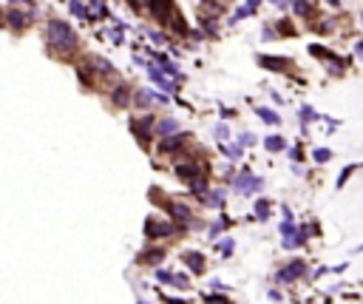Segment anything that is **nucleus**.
<instances>
[{
	"instance_id": "obj_19",
	"label": "nucleus",
	"mask_w": 363,
	"mask_h": 304,
	"mask_svg": "<svg viewBox=\"0 0 363 304\" xmlns=\"http://www.w3.org/2000/svg\"><path fill=\"white\" fill-rule=\"evenodd\" d=\"M134 102L139 105V108H147V105L156 102V94H150L147 88H139V91H134Z\"/></svg>"
},
{
	"instance_id": "obj_14",
	"label": "nucleus",
	"mask_w": 363,
	"mask_h": 304,
	"mask_svg": "<svg viewBox=\"0 0 363 304\" xmlns=\"http://www.w3.org/2000/svg\"><path fill=\"white\" fill-rule=\"evenodd\" d=\"M165 26H168L170 32L173 34H182V37H184V34H187V23H184V17H182L179 14V9L173 11V14H170L168 17V23H165Z\"/></svg>"
},
{
	"instance_id": "obj_43",
	"label": "nucleus",
	"mask_w": 363,
	"mask_h": 304,
	"mask_svg": "<svg viewBox=\"0 0 363 304\" xmlns=\"http://www.w3.org/2000/svg\"><path fill=\"white\" fill-rule=\"evenodd\" d=\"M278 29H281L284 34H295V29H292V23H290V20H281V23H278Z\"/></svg>"
},
{
	"instance_id": "obj_51",
	"label": "nucleus",
	"mask_w": 363,
	"mask_h": 304,
	"mask_svg": "<svg viewBox=\"0 0 363 304\" xmlns=\"http://www.w3.org/2000/svg\"><path fill=\"white\" fill-rule=\"evenodd\" d=\"M361 20H363V14H361Z\"/></svg>"
},
{
	"instance_id": "obj_28",
	"label": "nucleus",
	"mask_w": 363,
	"mask_h": 304,
	"mask_svg": "<svg viewBox=\"0 0 363 304\" xmlns=\"http://www.w3.org/2000/svg\"><path fill=\"white\" fill-rule=\"evenodd\" d=\"M255 219H270V202H267V199H258V202H255Z\"/></svg>"
},
{
	"instance_id": "obj_2",
	"label": "nucleus",
	"mask_w": 363,
	"mask_h": 304,
	"mask_svg": "<svg viewBox=\"0 0 363 304\" xmlns=\"http://www.w3.org/2000/svg\"><path fill=\"white\" fill-rule=\"evenodd\" d=\"M309 54H312V57H321V60L327 63V71L332 74V77H340V74H343V60H340L338 54H332L329 48L312 43V45H309Z\"/></svg>"
},
{
	"instance_id": "obj_31",
	"label": "nucleus",
	"mask_w": 363,
	"mask_h": 304,
	"mask_svg": "<svg viewBox=\"0 0 363 304\" xmlns=\"http://www.w3.org/2000/svg\"><path fill=\"white\" fill-rule=\"evenodd\" d=\"M312 120H318V114L312 111L309 105H301V123H304V125H309Z\"/></svg>"
},
{
	"instance_id": "obj_16",
	"label": "nucleus",
	"mask_w": 363,
	"mask_h": 304,
	"mask_svg": "<svg viewBox=\"0 0 363 304\" xmlns=\"http://www.w3.org/2000/svg\"><path fill=\"white\" fill-rule=\"evenodd\" d=\"M162 259H165V250H162V248H150V250H145V253H139V259H136V261H142V264H159Z\"/></svg>"
},
{
	"instance_id": "obj_15",
	"label": "nucleus",
	"mask_w": 363,
	"mask_h": 304,
	"mask_svg": "<svg viewBox=\"0 0 363 304\" xmlns=\"http://www.w3.org/2000/svg\"><path fill=\"white\" fill-rule=\"evenodd\" d=\"M182 145H184V139L182 136H165L162 142H159V154H173V151H182Z\"/></svg>"
},
{
	"instance_id": "obj_49",
	"label": "nucleus",
	"mask_w": 363,
	"mask_h": 304,
	"mask_svg": "<svg viewBox=\"0 0 363 304\" xmlns=\"http://www.w3.org/2000/svg\"><path fill=\"white\" fill-rule=\"evenodd\" d=\"M327 3H329V6H338V0H327Z\"/></svg>"
},
{
	"instance_id": "obj_35",
	"label": "nucleus",
	"mask_w": 363,
	"mask_h": 304,
	"mask_svg": "<svg viewBox=\"0 0 363 304\" xmlns=\"http://www.w3.org/2000/svg\"><path fill=\"white\" fill-rule=\"evenodd\" d=\"M170 284H173V287H179V290H184V287H187V276H179V273H173V279H170Z\"/></svg>"
},
{
	"instance_id": "obj_3",
	"label": "nucleus",
	"mask_w": 363,
	"mask_h": 304,
	"mask_svg": "<svg viewBox=\"0 0 363 304\" xmlns=\"http://www.w3.org/2000/svg\"><path fill=\"white\" fill-rule=\"evenodd\" d=\"M179 230V225H173V222H159L156 216H147L145 222V236L147 239H168L173 236Z\"/></svg>"
},
{
	"instance_id": "obj_44",
	"label": "nucleus",
	"mask_w": 363,
	"mask_h": 304,
	"mask_svg": "<svg viewBox=\"0 0 363 304\" xmlns=\"http://www.w3.org/2000/svg\"><path fill=\"white\" fill-rule=\"evenodd\" d=\"M216 136H218V139H224L227 134H230V131H227V125H216V131H213Z\"/></svg>"
},
{
	"instance_id": "obj_47",
	"label": "nucleus",
	"mask_w": 363,
	"mask_h": 304,
	"mask_svg": "<svg viewBox=\"0 0 363 304\" xmlns=\"http://www.w3.org/2000/svg\"><path fill=\"white\" fill-rule=\"evenodd\" d=\"M9 3H23V6H32V0H9Z\"/></svg>"
},
{
	"instance_id": "obj_48",
	"label": "nucleus",
	"mask_w": 363,
	"mask_h": 304,
	"mask_svg": "<svg viewBox=\"0 0 363 304\" xmlns=\"http://www.w3.org/2000/svg\"><path fill=\"white\" fill-rule=\"evenodd\" d=\"M162 302H168V304H184V302H179V299H162Z\"/></svg>"
},
{
	"instance_id": "obj_32",
	"label": "nucleus",
	"mask_w": 363,
	"mask_h": 304,
	"mask_svg": "<svg viewBox=\"0 0 363 304\" xmlns=\"http://www.w3.org/2000/svg\"><path fill=\"white\" fill-rule=\"evenodd\" d=\"M241 148H244V145L238 142V145H221V151H224L230 159H238V157H241Z\"/></svg>"
},
{
	"instance_id": "obj_23",
	"label": "nucleus",
	"mask_w": 363,
	"mask_h": 304,
	"mask_svg": "<svg viewBox=\"0 0 363 304\" xmlns=\"http://www.w3.org/2000/svg\"><path fill=\"white\" fill-rule=\"evenodd\" d=\"M202 202L210 205V208H218V205L224 202V191H207V193L202 196Z\"/></svg>"
},
{
	"instance_id": "obj_8",
	"label": "nucleus",
	"mask_w": 363,
	"mask_h": 304,
	"mask_svg": "<svg viewBox=\"0 0 363 304\" xmlns=\"http://www.w3.org/2000/svg\"><path fill=\"white\" fill-rule=\"evenodd\" d=\"M224 14V6L218 3V0H202V9H199V17L202 20H216V17H221Z\"/></svg>"
},
{
	"instance_id": "obj_6",
	"label": "nucleus",
	"mask_w": 363,
	"mask_h": 304,
	"mask_svg": "<svg viewBox=\"0 0 363 304\" xmlns=\"http://www.w3.org/2000/svg\"><path fill=\"white\" fill-rule=\"evenodd\" d=\"M306 273V264L301 259H292L287 267H281V270L275 273V282L278 284H290V282H295V279H301Z\"/></svg>"
},
{
	"instance_id": "obj_10",
	"label": "nucleus",
	"mask_w": 363,
	"mask_h": 304,
	"mask_svg": "<svg viewBox=\"0 0 363 304\" xmlns=\"http://www.w3.org/2000/svg\"><path fill=\"white\" fill-rule=\"evenodd\" d=\"M258 66L270 68V71H290L292 60H287V57H258Z\"/></svg>"
},
{
	"instance_id": "obj_27",
	"label": "nucleus",
	"mask_w": 363,
	"mask_h": 304,
	"mask_svg": "<svg viewBox=\"0 0 363 304\" xmlns=\"http://www.w3.org/2000/svg\"><path fill=\"white\" fill-rule=\"evenodd\" d=\"M216 248H218V253H221V256H233V250H236V242L227 236V239H221V242H218Z\"/></svg>"
},
{
	"instance_id": "obj_42",
	"label": "nucleus",
	"mask_w": 363,
	"mask_h": 304,
	"mask_svg": "<svg viewBox=\"0 0 363 304\" xmlns=\"http://www.w3.org/2000/svg\"><path fill=\"white\" fill-rule=\"evenodd\" d=\"M204 302H207V304H230L224 296H204Z\"/></svg>"
},
{
	"instance_id": "obj_37",
	"label": "nucleus",
	"mask_w": 363,
	"mask_h": 304,
	"mask_svg": "<svg viewBox=\"0 0 363 304\" xmlns=\"http://www.w3.org/2000/svg\"><path fill=\"white\" fill-rule=\"evenodd\" d=\"M261 185H264V179H261V176H253V179H250V185H247V193H244V196H250V193H255L261 188Z\"/></svg>"
},
{
	"instance_id": "obj_38",
	"label": "nucleus",
	"mask_w": 363,
	"mask_h": 304,
	"mask_svg": "<svg viewBox=\"0 0 363 304\" xmlns=\"http://www.w3.org/2000/svg\"><path fill=\"white\" fill-rule=\"evenodd\" d=\"M238 142H241L244 148H247V145H255V134H253V131H244V134L238 136Z\"/></svg>"
},
{
	"instance_id": "obj_36",
	"label": "nucleus",
	"mask_w": 363,
	"mask_h": 304,
	"mask_svg": "<svg viewBox=\"0 0 363 304\" xmlns=\"http://www.w3.org/2000/svg\"><path fill=\"white\" fill-rule=\"evenodd\" d=\"M315 159L318 162H329V159H332V151H329V148H315Z\"/></svg>"
},
{
	"instance_id": "obj_30",
	"label": "nucleus",
	"mask_w": 363,
	"mask_h": 304,
	"mask_svg": "<svg viewBox=\"0 0 363 304\" xmlns=\"http://www.w3.org/2000/svg\"><path fill=\"white\" fill-rule=\"evenodd\" d=\"M335 26H338V20H321L315 26V32H321V34H329V32H335Z\"/></svg>"
},
{
	"instance_id": "obj_34",
	"label": "nucleus",
	"mask_w": 363,
	"mask_h": 304,
	"mask_svg": "<svg viewBox=\"0 0 363 304\" xmlns=\"http://www.w3.org/2000/svg\"><path fill=\"white\" fill-rule=\"evenodd\" d=\"M355 168H358V165H346V168H343V174L338 176V188H343V185L349 182V176L355 174Z\"/></svg>"
},
{
	"instance_id": "obj_5",
	"label": "nucleus",
	"mask_w": 363,
	"mask_h": 304,
	"mask_svg": "<svg viewBox=\"0 0 363 304\" xmlns=\"http://www.w3.org/2000/svg\"><path fill=\"white\" fill-rule=\"evenodd\" d=\"M131 131L136 134V139L142 142V148L150 145V131H156V120L153 117H139L131 123Z\"/></svg>"
},
{
	"instance_id": "obj_13",
	"label": "nucleus",
	"mask_w": 363,
	"mask_h": 304,
	"mask_svg": "<svg viewBox=\"0 0 363 304\" xmlns=\"http://www.w3.org/2000/svg\"><path fill=\"white\" fill-rule=\"evenodd\" d=\"M182 261H184V264H187L196 276H199V273H204V256H202V253L187 250V253H182Z\"/></svg>"
},
{
	"instance_id": "obj_50",
	"label": "nucleus",
	"mask_w": 363,
	"mask_h": 304,
	"mask_svg": "<svg viewBox=\"0 0 363 304\" xmlns=\"http://www.w3.org/2000/svg\"><path fill=\"white\" fill-rule=\"evenodd\" d=\"M136 304H147V302H136Z\"/></svg>"
},
{
	"instance_id": "obj_18",
	"label": "nucleus",
	"mask_w": 363,
	"mask_h": 304,
	"mask_svg": "<svg viewBox=\"0 0 363 304\" xmlns=\"http://www.w3.org/2000/svg\"><path fill=\"white\" fill-rule=\"evenodd\" d=\"M176 131H179V123H176V120H170V117H168V120H159V123H156V134H159V136H173Z\"/></svg>"
},
{
	"instance_id": "obj_1",
	"label": "nucleus",
	"mask_w": 363,
	"mask_h": 304,
	"mask_svg": "<svg viewBox=\"0 0 363 304\" xmlns=\"http://www.w3.org/2000/svg\"><path fill=\"white\" fill-rule=\"evenodd\" d=\"M45 43L54 54H71L77 48V34L63 20H48L45 26Z\"/></svg>"
},
{
	"instance_id": "obj_17",
	"label": "nucleus",
	"mask_w": 363,
	"mask_h": 304,
	"mask_svg": "<svg viewBox=\"0 0 363 304\" xmlns=\"http://www.w3.org/2000/svg\"><path fill=\"white\" fill-rule=\"evenodd\" d=\"M255 9H258V0H247V3H241V9L233 14V20H230V26L238 20H244V17H250V14H255Z\"/></svg>"
},
{
	"instance_id": "obj_46",
	"label": "nucleus",
	"mask_w": 363,
	"mask_h": 304,
	"mask_svg": "<svg viewBox=\"0 0 363 304\" xmlns=\"http://www.w3.org/2000/svg\"><path fill=\"white\" fill-rule=\"evenodd\" d=\"M355 54H358V57H361V60H363V40H361V43H358V45H355Z\"/></svg>"
},
{
	"instance_id": "obj_22",
	"label": "nucleus",
	"mask_w": 363,
	"mask_h": 304,
	"mask_svg": "<svg viewBox=\"0 0 363 304\" xmlns=\"http://www.w3.org/2000/svg\"><path fill=\"white\" fill-rule=\"evenodd\" d=\"M255 114L261 117V123H270V125H278V123H281V114L272 111V108H264V105H261V108H255Z\"/></svg>"
},
{
	"instance_id": "obj_9",
	"label": "nucleus",
	"mask_w": 363,
	"mask_h": 304,
	"mask_svg": "<svg viewBox=\"0 0 363 304\" xmlns=\"http://www.w3.org/2000/svg\"><path fill=\"white\" fill-rule=\"evenodd\" d=\"M162 71H165L162 66H156V63H147V77L153 80V83H156L162 91H173V83H170V80L162 74Z\"/></svg>"
},
{
	"instance_id": "obj_39",
	"label": "nucleus",
	"mask_w": 363,
	"mask_h": 304,
	"mask_svg": "<svg viewBox=\"0 0 363 304\" xmlns=\"http://www.w3.org/2000/svg\"><path fill=\"white\" fill-rule=\"evenodd\" d=\"M224 225H227V222H224V216H221V219H218V222H216V225L210 227V233H207V236H210V239H216L218 233H221V227H224Z\"/></svg>"
},
{
	"instance_id": "obj_45",
	"label": "nucleus",
	"mask_w": 363,
	"mask_h": 304,
	"mask_svg": "<svg viewBox=\"0 0 363 304\" xmlns=\"http://www.w3.org/2000/svg\"><path fill=\"white\" fill-rule=\"evenodd\" d=\"M270 302H281V293H278V290H270Z\"/></svg>"
},
{
	"instance_id": "obj_7",
	"label": "nucleus",
	"mask_w": 363,
	"mask_h": 304,
	"mask_svg": "<svg viewBox=\"0 0 363 304\" xmlns=\"http://www.w3.org/2000/svg\"><path fill=\"white\" fill-rule=\"evenodd\" d=\"M147 6H150V14H153L162 26H165V23H168V17L176 11V6H173L170 0H147Z\"/></svg>"
},
{
	"instance_id": "obj_41",
	"label": "nucleus",
	"mask_w": 363,
	"mask_h": 304,
	"mask_svg": "<svg viewBox=\"0 0 363 304\" xmlns=\"http://www.w3.org/2000/svg\"><path fill=\"white\" fill-rule=\"evenodd\" d=\"M108 37H111L113 43H122V26H116V29H111V32H108Z\"/></svg>"
},
{
	"instance_id": "obj_25",
	"label": "nucleus",
	"mask_w": 363,
	"mask_h": 304,
	"mask_svg": "<svg viewBox=\"0 0 363 304\" xmlns=\"http://www.w3.org/2000/svg\"><path fill=\"white\" fill-rule=\"evenodd\" d=\"M292 9H295V14H301V17H312V3H309V0H292Z\"/></svg>"
},
{
	"instance_id": "obj_12",
	"label": "nucleus",
	"mask_w": 363,
	"mask_h": 304,
	"mask_svg": "<svg viewBox=\"0 0 363 304\" xmlns=\"http://www.w3.org/2000/svg\"><path fill=\"white\" fill-rule=\"evenodd\" d=\"M168 211H170V216H173L176 222H182V225H190V222H193V219H190V208H187V205L168 202Z\"/></svg>"
},
{
	"instance_id": "obj_40",
	"label": "nucleus",
	"mask_w": 363,
	"mask_h": 304,
	"mask_svg": "<svg viewBox=\"0 0 363 304\" xmlns=\"http://www.w3.org/2000/svg\"><path fill=\"white\" fill-rule=\"evenodd\" d=\"M156 279H159V284H170L173 273H168V270H156Z\"/></svg>"
},
{
	"instance_id": "obj_21",
	"label": "nucleus",
	"mask_w": 363,
	"mask_h": 304,
	"mask_svg": "<svg viewBox=\"0 0 363 304\" xmlns=\"http://www.w3.org/2000/svg\"><path fill=\"white\" fill-rule=\"evenodd\" d=\"M264 148H267L270 154H278V151H287V139H284V136H267V139H264Z\"/></svg>"
},
{
	"instance_id": "obj_29",
	"label": "nucleus",
	"mask_w": 363,
	"mask_h": 304,
	"mask_svg": "<svg viewBox=\"0 0 363 304\" xmlns=\"http://www.w3.org/2000/svg\"><path fill=\"white\" fill-rule=\"evenodd\" d=\"M71 11H74L77 17H82V20H88V9H85L82 0H71Z\"/></svg>"
},
{
	"instance_id": "obj_20",
	"label": "nucleus",
	"mask_w": 363,
	"mask_h": 304,
	"mask_svg": "<svg viewBox=\"0 0 363 304\" xmlns=\"http://www.w3.org/2000/svg\"><path fill=\"white\" fill-rule=\"evenodd\" d=\"M250 179H253V174H250V168H244L241 174H238L236 179H233V188H236V193H247V185H250Z\"/></svg>"
},
{
	"instance_id": "obj_11",
	"label": "nucleus",
	"mask_w": 363,
	"mask_h": 304,
	"mask_svg": "<svg viewBox=\"0 0 363 304\" xmlns=\"http://www.w3.org/2000/svg\"><path fill=\"white\" fill-rule=\"evenodd\" d=\"M131 97H134V94H131V88H128L125 83H116V88L111 91V102L116 108H125V105L131 102Z\"/></svg>"
},
{
	"instance_id": "obj_33",
	"label": "nucleus",
	"mask_w": 363,
	"mask_h": 304,
	"mask_svg": "<svg viewBox=\"0 0 363 304\" xmlns=\"http://www.w3.org/2000/svg\"><path fill=\"white\" fill-rule=\"evenodd\" d=\"M147 37H150V40H153L156 45L168 43V34H165V32H156V29H147Z\"/></svg>"
},
{
	"instance_id": "obj_26",
	"label": "nucleus",
	"mask_w": 363,
	"mask_h": 304,
	"mask_svg": "<svg viewBox=\"0 0 363 304\" xmlns=\"http://www.w3.org/2000/svg\"><path fill=\"white\" fill-rule=\"evenodd\" d=\"M102 14H108V9L102 6V0H88V17H102Z\"/></svg>"
},
{
	"instance_id": "obj_24",
	"label": "nucleus",
	"mask_w": 363,
	"mask_h": 304,
	"mask_svg": "<svg viewBox=\"0 0 363 304\" xmlns=\"http://www.w3.org/2000/svg\"><path fill=\"white\" fill-rule=\"evenodd\" d=\"M6 23H9V29H14V32H17V29H23V26H26V17L9 9V11H6Z\"/></svg>"
},
{
	"instance_id": "obj_4",
	"label": "nucleus",
	"mask_w": 363,
	"mask_h": 304,
	"mask_svg": "<svg viewBox=\"0 0 363 304\" xmlns=\"http://www.w3.org/2000/svg\"><path fill=\"white\" fill-rule=\"evenodd\" d=\"M176 174H179L182 179H199V176H204L207 174V162H199V159H179L176 162Z\"/></svg>"
}]
</instances>
